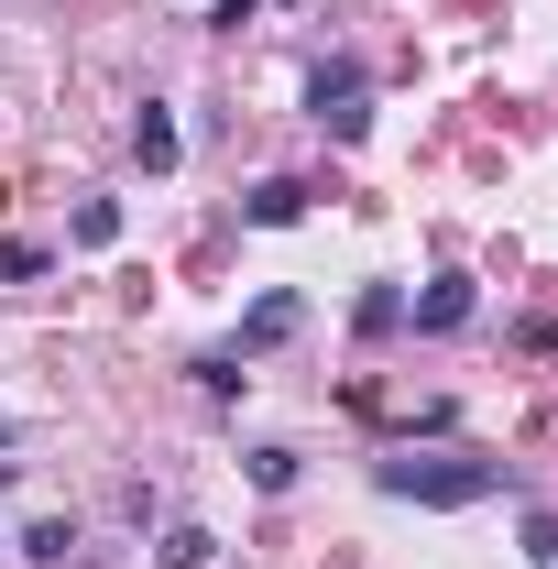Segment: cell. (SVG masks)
Masks as SVG:
<instances>
[{
  "label": "cell",
  "instance_id": "7",
  "mask_svg": "<svg viewBox=\"0 0 558 569\" xmlns=\"http://www.w3.org/2000/svg\"><path fill=\"white\" fill-rule=\"evenodd\" d=\"M165 569H219V537L209 526H176V537H165Z\"/></svg>",
  "mask_w": 558,
  "mask_h": 569
},
{
  "label": "cell",
  "instance_id": "2",
  "mask_svg": "<svg viewBox=\"0 0 558 569\" xmlns=\"http://www.w3.org/2000/svg\"><path fill=\"white\" fill-rule=\"evenodd\" d=\"M307 110H318V132L361 142V132H372V88H361V67H318V77H307Z\"/></svg>",
  "mask_w": 558,
  "mask_h": 569
},
{
  "label": "cell",
  "instance_id": "11",
  "mask_svg": "<svg viewBox=\"0 0 558 569\" xmlns=\"http://www.w3.org/2000/svg\"><path fill=\"white\" fill-rule=\"evenodd\" d=\"M44 274V241H0V284H33Z\"/></svg>",
  "mask_w": 558,
  "mask_h": 569
},
{
  "label": "cell",
  "instance_id": "6",
  "mask_svg": "<svg viewBox=\"0 0 558 569\" xmlns=\"http://www.w3.org/2000/svg\"><path fill=\"white\" fill-rule=\"evenodd\" d=\"M132 153L165 176V164H176V121H165V110H142V121H132Z\"/></svg>",
  "mask_w": 558,
  "mask_h": 569
},
{
  "label": "cell",
  "instance_id": "10",
  "mask_svg": "<svg viewBox=\"0 0 558 569\" xmlns=\"http://www.w3.org/2000/svg\"><path fill=\"white\" fill-rule=\"evenodd\" d=\"M361 329H372V340H383V329H406V296H395V284H372V296H361Z\"/></svg>",
  "mask_w": 558,
  "mask_h": 569
},
{
  "label": "cell",
  "instance_id": "4",
  "mask_svg": "<svg viewBox=\"0 0 558 569\" xmlns=\"http://www.w3.org/2000/svg\"><path fill=\"white\" fill-rule=\"evenodd\" d=\"M296 219H307V187L296 176H263L252 187V230H296Z\"/></svg>",
  "mask_w": 558,
  "mask_h": 569
},
{
  "label": "cell",
  "instance_id": "12",
  "mask_svg": "<svg viewBox=\"0 0 558 569\" xmlns=\"http://www.w3.org/2000/svg\"><path fill=\"white\" fill-rule=\"evenodd\" d=\"M252 482L263 493H296V449H252Z\"/></svg>",
  "mask_w": 558,
  "mask_h": 569
},
{
  "label": "cell",
  "instance_id": "9",
  "mask_svg": "<svg viewBox=\"0 0 558 569\" xmlns=\"http://www.w3.org/2000/svg\"><path fill=\"white\" fill-rule=\"evenodd\" d=\"M67 548H77V526H67V515H44V526H33V537H22V559H44V569L67 559Z\"/></svg>",
  "mask_w": 558,
  "mask_h": 569
},
{
  "label": "cell",
  "instance_id": "3",
  "mask_svg": "<svg viewBox=\"0 0 558 569\" xmlns=\"http://www.w3.org/2000/svg\"><path fill=\"white\" fill-rule=\"evenodd\" d=\"M417 329H471V274H438L417 296Z\"/></svg>",
  "mask_w": 558,
  "mask_h": 569
},
{
  "label": "cell",
  "instance_id": "14",
  "mask_svg": "<svg viewBox=\"0 0 558 569\" xmlns=\"http://www.w3.org/2000/svg\"><path fill=\"white\" fill-rule=\"evenodd\" d=\"M0 449H11V427H0Z\"/></svg>",
  "mask_w": 558,
  "mask_h": 569
},
{
  "label": "cell",
  "instance_id": "13",
  "mask_svg": "<svg viewBox=\"0 0 558 569\" xmlns=\"http://www.w3.org/2000/svg\"><path fill=\"white\" fill-rule=\"evenodd\" d=\"M526 559H537V569H558V515H526Z\"/></svg>",
  "mask_w": 558,
  "mask_h": 569
},
{
  "label": "cell",
  "instance_id": "1",
  "mask_svg": "<svg viewBox=\"0 0 558 569\" xmlns=\"http://www.w3.org/2000/svg\"><path fill=\"white\" fill-rule=\"evenodd\" d=\"M372 482L395 503H482V493H504L515 471L482 460V449H395V460H372Z\"/></svg>",
  "mask_w": 558,
  "mask_h": 569
},
{
  "label": "cell",
  "instance_id": "8",
  "mask_svg": "<svg viewBox=\"0 0 558 569\" xmlns=\"http://www.w3.org/2000/svg\"><path fill=\"white\" fill-rule=\"evenodd\" d=\"M77 241L110 252V241H121V209H110V198H77Z\"/></svg>",
  "mask_w": 558,
  "mask_h": 569
},
{
  "label": "cell",
  "instance_id": "5",
  "mask_svg": "<svg viewBox=\"0 0 558 569\" xmlns=\"http://www.w3.org/2000/svg\"><path fill=\"white\" fill-rule=\"evenodd\" d=\"M275 340H296V296H263V307L241 318V351H275Z\"/></svg>",
  "mask_w": 558,
  "mask_h": 569
}]
</instances>
